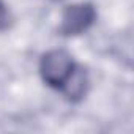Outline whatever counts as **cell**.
Masks as SVG:
<instances>
[{"label":"cell","mask_w":134,"mask_h":134,"mask_svg":"<svg viewBox=\"0 0 134 134\" xmlns=\"http://www.w3.org/2000/svg\"><path fill=\"white\" fill-rule=\"evenodd\" d=\"M8 22H10V13H8V8L7 5L0 0V32L5 30L8 27Z\"/></svg>","instance_id":"277c9868"},{"label":"cell","mask_w":134,"mask_h":134,"mask_svg":"<svg viewBox=\"0 0 134 134\" xmlns=\"http://www.w3.org/2000/svg\"><path fill=\"white\" fill-rule=\"evenodd\" d=\"M76 66L77 65L74 63L73 55L68 51L52 49L47 51L40 60V74L49 87L62 90L70 81Z\"/></svg>","instance_id":"6da1fadb"},{"label":"cell","mask_w":134,"mask_h":134,"mask_svg":"<svg viewBox=\"0 0 134 134\" xmlns=\"http://www.w3.org/2000/svg\"><path fill=\"white\" fill-rule=\"evenodd\" d=\"M87 87H88V77H87L85 70L81 68V66H76V70L71 74L70 81L65 84V87L60 92H63V95L70 101L77 103V101H81L85 96Z\"/></svg>","instance_id":"3957f363"},{"label":"cell","mask_w":134,"mask_h":134,"mask_svg":"<svg viewBox=\"0 0 134 134\" xmlns=\"http://www.w3.org/2000/svg\"><path fill=\"white\" fill-rule=\"evenodd\" d=\"M96 21V10L92 3H74L63 10L58 33L63 36H77L87 32Z\"/></svg>","instance_id":"7a4b0ae2"}]
</instances>
